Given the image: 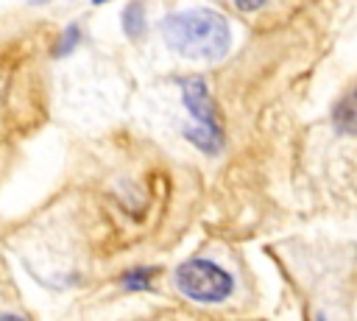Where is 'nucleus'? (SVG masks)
Returning a JSON list of instances; mask_svg holds the SVG:
<instances>
[{"label": "nucleus", "instance_id": "obj_1", "mask_svg": "<svg viewBox=\"0 0 357 321\" xmlns=\"http://www.w3.org/2000/svg\"><path fill=\"white\" fill-rule=\"evenodd\" d=\"M162 39L184 59L218 61L231 45V31L229 20L215 8H184L162 20Z\"/></svg>", "mask_w": 357, "mask_h": 321}, {"label": "nucleus", "instance_id": "obj_2", "mask_svg": "<svg viewBox=\"0 0 357 321\" xmlns=\"http://www.w3.org/2000/svg\"><path fill=\"white\" fill-rule=\"evenodd\" d=\"M181 92V103L192 117V126L184 128V137L204 154L215 156L223 151V126L218 120V109L209 92V84L201 75H184L176 81Z\"/></svg>", "mask_w": 357, "mask_h": 321}, {"label": "nucleus", "instance_id": "obj_3", "mask_svg": "<svg viewBox=\"0 0 357 321\" xmlns=\"http://www.w3.org/2000/svg\"><path fill=\"white\" fill-rule=\"evenodd\" d=\"M176 288L190 301L198 304H220L234 293V276L206 257H190L176 268Z\"/></svg>", "mask_w": 357, "mask_h": 321}, {"label": "nucleus", "instance_id": "obj_4", "mask_svg": "<svg viewBox=\"0 0 357 321\" xmlns=\"http://www.w3.org/2000/svg\"><path fill=\"white\" fill-rule=\"evenodd\" d=\"M332 126L340 137H357V87L349 89L332 109Z\"/></svg>", "mask_w": 357, "mask_h": 321}, {"label": "nucleus", "instance_id": "obj_5", "mask_svg": "<svg viewBox=\"0 0 357 321\" xmlns=\"http://www.w3.org/2000/svg\"><path fill=\"white\" fill-rule=\"evenodd\" d=\"M120 25H123V33L128 39H142L145 31H148V14H145V6L137 0V3H128L120 14Z\"/></svg>", "mask_w": 357, "mask_h": 321}, {"label": "nucleus", "instance_id": "obj_6", "mask_svg": "<svg viewBox=\"0 0 357 321\" xmlns=\"http://www.w3.org/2000/svg\"><path fill=\"white\" fill-rule=\"evenodd\" d=\"M159 274V268H148V265H139V268H131L120 276V288L126 293H145L153 288V276Z\"/></svg>", "mask_w": 357, "mask_h": 321}, {"label": "nucleus", "instance_id": "obj_7", "mask_svg": "<svg viewBox=\"0 0 357 321\" xmlns=\"http://www.w3.org/2000/svg\"><path fill=\"white\" fill-rule=\"evenodd\" d=\"M81 39H84L81 25H78V22H70V25L59 33V39H56V45H53V59H64V56L75 53V47L81 45Z\"/></svg>", "mask_w": 357, "mask_h": 321}, {"label": "nucleus", "instance_id": "obj_8", "mask_svg": "<svg viewBox=\"0 0 357 321\" xmlns=\"http://www.w3.org/2000/svg\"><path fill=\"white\" fill-rule=\"evenodd\" d=\"M234 3V8H240V11H259L268 0H231Z\"/></svg>", "mask_w": 357, "mask_h": 321}, {"label": "nucleus", "instance_id": "obj_9", "mask_svg": "<svg viewBox=\"0 0 357 321\" xmlns=\"http://www.w3.org/2000/svg\"><path fill=\"white\" fill-rule=\"evenodd\" d=\"M103 3H109V0H92V6H103Z\"/></svg>", "mask_w": 357, "mask_h": 321}, {"label": "nucleus", "instance_id": "obj_10", "mask_svg": "<svg viewBox=\"0 0 357 321\" xmlns=\"http://www.w3.org/2000/svg\"><path fill=\"white\" fill-rule=\"evenodd\" d=\"M31 3H33V6H36V3H47V0H31Z\"/></svg>", "mask_w": 357, "mask_h": 321}]
</instances>
